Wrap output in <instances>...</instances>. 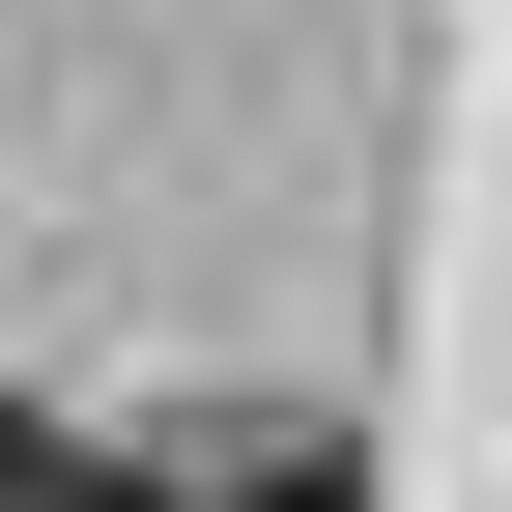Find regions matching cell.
<instances>
[{
  "mask_svg": "<svg viewBox=\"0 0 512 512\" xmlns=\"http://www.w3.org/2000/svg\"><path fill=\"white\" fill-rule=\"evenodd\" d=\"M0 512H143V484H114L86 427H29V399H0Z\"/></svg>",
  "mask_w": 512,
  "mask_h": 512,
  "instance_id": "cell-1",
  "label": "cell"
},
{
  "mask_svg": "<svg viewBox=\"0 0 512 512\" xmlns=\"http://www.w3.org/2000/svg\"><path fill=\"white\" fill-rule=\"evenodd\" d=\"M200 512H370V456H256V484H200Z\"/></svg>",
  "mask_w": 512,
  "mask_h": 512,
  "instance_id": "cell-2",
  "label": "cell"
}]
</instances>
